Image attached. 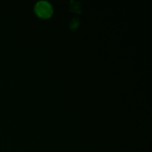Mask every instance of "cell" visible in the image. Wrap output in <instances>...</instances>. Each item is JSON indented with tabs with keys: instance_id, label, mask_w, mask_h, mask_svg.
<instances>
[{
	"instance_id": "cell-1",
	"label": "cell",
	"mask_w": 152,
	"mask_h": 152,
	"mask_svg": "<svg viewBox=\"0 0 152 152\" xmlns=\"http://www.w3.org/2000/svg\"><path fill=\"white\" fill-rule=\"evenodd\" d=\"M34 12L36 15L41 19H49L53 14V5L45 0H41L37 2L34 7Z\"/></svg>"
}]
</instances>
